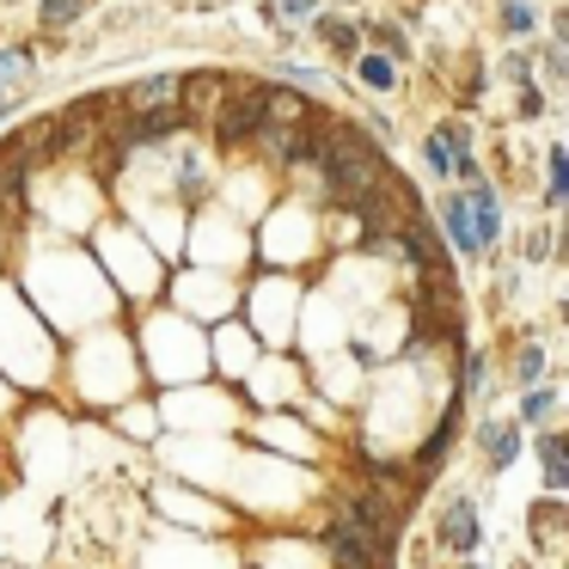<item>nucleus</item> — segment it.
<instances>
[{
  "label": "nucleus",
  "instance_id": "6e6552de",
  "mask_svg": "<svg viewBox=\"0 0 569 569\" xmlns=\"http://www.w3.org/2000/svg\"><path fill=\"white\" fill-rule=\"evenodd\" d=\"M349 80H356L361 92H380V99H398V92H405V68L380 50H361L356 62H349Z\"/></svg>",
  "mask_w": 569,
  "mask_h": 569
},
{
  "label": "nucleus",
  "instance_id": "dca6fc26",
  "mask_svg": "<svg viewBox=\"0 0 569 569\" xmlns=\"http://www.w3.org/2000/svg\"><path fill=\"white\" fill-rule=\"evenodd\" d=\"M270 80H282V87H295V92H307V99H312V92H331V87H337L325 62H276Z\"/></svg>",
  "mask_w": 569,
  "mask_h": 569
},
{
  "label": "nucleus",
  "instance_id": "a878e982",
  "mask_svg": "<svg viewBox=\"0 0 569 569\" xmlns=\"http://www.w3.org/2000/svg\"><path fill=\"white\" fill-rule=\"evenodd\" d=\"M0 7H31V0H0Z\"/></svg>",
  "mask_w": 569,
  "mask_h": 569
},
{
  "label": "nucleus",
  "instance_id": "9b49d317",
  "mask_svg": "<svg viewBox=\"0 0 569 569\" xmlns=\"http://www.w3.org/2000/svg\"><path fill=\"white\" fill-rule=\"evenodd\" d=\"M532 453H539L545 490H551V496H569V447H563V435L539 429V441H532Z\"/></svg>",
  "mask_w": 569,
  "mask_h": 569
},
{
  "label": "nucleus",
  "instance_id": "393cba45",
  "mask_svg": "<svg viewBox=\"0 0 569 569\" xmlns=\"http://www.w3.org/2000/svg\"><path fill=\"white\" fill-rule=\"evenodd\" d=\"M7 104H19V99H13V92H7V87H0V111H7Z\"/></svg>",
  "mask_w": 569,
  "mask_h": 569
},
{
  "label": "nucleus",
  "instance_id": "5701e85b",
  "mask_svg": "<svg viewBox=\"0 0 569 569\" xmlns=\"http://www.w3.org/2000/svg\"><path fill=\"white\" fill-rule=\"evenodd\" d=\"M361 129H368L380 148H392V141H398V129H392V117H386V111H368V117H361Z\"/></svg>",
  "mask_w": 569,
  "mask_h": 569
},
{
  "label": "nucleus",
  "instance_id": "aec40b11",
  "mask_svg": "<svg viewBox=\"0 0 569 569\" xmlns=\"http://www.w3.org/2000/svg\"><path fill=\"white\" fill-rule=\"evenodd\" d=\"M515 92V123H539V117H551V92L539 87V80H527V87H508Z\"/></svg>",
  "mask_w": 569,
  "mask_h": 569
},
{
  "label": "nucleus",
  "instance_id": "f03ea898",
  "mask_svg": "<svg viewBox=\"0 0 569 569\" xmlns=\"http://www.w3.org/2000/svg\"><path fill=\"white\" fill-rule=\"evenodd\" d=\"M435 545H441L447 557H478V545H483V515H478V502H471L466 490H453L441 502V515H435Z\"/></svg>",
  "mask_w": 569,
  "mask_h": 569
},
{
  "label": "nucleus",
  "instance_id": "39448f33",
  "mask_svg": "<svg viewBox=\"0 0 569 569\" xmlns=\"http://www.w3.org/2000/svg\"><path fill=\"white\" fill-rule=\"evenodd\" d=\"M441 136L447 148H453V184H478L483 172V148H478V123L471 117H441Z\"/></svg>",
  "mask_w": 569,
  "mask_h": 569
},
{
  "label": "nucleus",
  "instance_id": "ddd939ff",
  "mask_svg": "<svg viewBox=\"0 0 569 569\" xmlns=\"http://www.w3.org/2000/svg\"><path fill=\"white\" fill-rule=\"evenodd\" d=\"M545 214H557L569 202V148L563 141H545Z\"/></svg>",
  "mask_w": 569,
  "mask_h": 569
},
{
  "label": "nucleus",
  "instance_id": "0eeeda50",
  "mask_svg": "<svg viewBox=\"0 0 569 569\" xmlns=\"http://www.w3.org/2000/svg\"><path fill=\"white\" fill-rule=\"evenodd\" d=\"M227 80H233V74H221V68H190V74H178V111H184L190 123L209 117L214 99L227 92Z\"/></svg>",
  "mask_w": 569,
  "mask_h": 569
},
{
  "label": "nucleus",
  "instance_id": "412c9836",
  "mask_svg": "<svg viewBox=\"0 0 569 569\" xmlns=\"http://www.w3.org/2000/svg\"><path fill=\"white\" fill-rule=\"evenodd\" d=\"M502 80H508V87H527V80H532V43L502 50Z\"/></svg>",
  "mask_w": 569,
  "mask_h": 569
},
{
  "label": "nucleus",
  "instance_id": "4468645a",
  "mask_svg": "<svg viewBox=\"0 0 569 569\" xmlns=\"http://www.w3.org/2000/svg\"><path fill=\"white\" fill-rule=\"evenodd\" d=\"M178 99V74L166 68V74H141L123 87V111H148V104H172Z\"/></svg>",
  "mask_w": 569,
  "mask_h": 569
},
{
  "label": "nucleus",
  "instance_id": "7ed1b4c3",
  "mask_svg": "<svg viewBox=\"0 0 569 569\" xmlns=\"http://www.w3.org/2000/svg\"><path fill=\"white\" fill-rule=\"evenodd\" d=\"M307 31H312V43H319V56L325 62H337V68H349L368 43H361V19L356 13H337V7H319V13L307 19Z\"/></svg>",
  "mask_w": 569,
  "mask_h": 569
},
{
  "label": "nucleus",
  "instance_id": "20e7f679",
  "mask_svg": "<svg viewBox=\"0 0 569 569\" xmlns=\"http://www.w3.org/2000/svg\"><path fill=\"white\" fill-rule=\"evenodd\" d=\"M435 233H441V246L453 251V258H478V246H471V221H466V190L459 184H441L435 190Z\"/></svg>",
  "mask_w": 569,
  "mask_h": 569
},
{
  "label": "nucleus",
  "instance_id": "f257e3e1",
  "mask_svg": "<svg viewBox=\"0 0 569 569\" xmlns=\"http://www.w3.org/2000/svg\"><path fill=\"white\" fill-rule=\"evenodd\" d=\"M466 190V221H471V246L478 258H496L508 239V202H502V184L496 178H478V184H459Z\"/></svg>",
  "mask_w": 569,
  "mask_h": 569
},
{
  "label": "nucleus",
  "instance_id": "2eb2a0df",
  "mask_svg": "<svg viewBox=\"0 0 569 569\" xmlns=\"http://www.w3.org/2000/svg\"><path fill=\"white\" fill-rule=\"evenodd\" d=\"M557 405H563V392H557V386H520V410H515V422L520 429H545V422L557 417Z\"/></svg>",
  "mask_w": 569,
  "mask_h": 569
},
{
  "label": "nucleus",
  "instance_id": "1a4fd4ad",
  "mask_svg": "<svg viewBox=\"0 0 569 569\" xmlns=\"http://www.w3.org/2000/svg\"><path fill=\"white\" fill-rule=\"evenodd\" d=\"M471 441H478V453H483V466L490 471H508L520 459V422L515 417H490V422H478V435H471Z\"/></svg>",
  "mask_w": 569,
  "mask_h": 569
},
{
  "label": "nucleus",
  "instance_id": "b1692460",
  "mask_svg": "<svg viewBox=\"0 0 569 569\" xmlns=\"http://www.w3.org/2000/svg\"><path fill=\"white\" fill-rule=\"evenodd\" d=\"M453 569H483V563H478V557H459V563H453Z\"/></svg>",
  "mask_w": 569,
  "mask_h": 569
},
{
  "label": "nucleus",
  "instance_id": "6ab92c4d",
  "mask_svg": "<svg viewBox=\"0 0 569 569\" xmlns=\"http://www.w3.org/2000/svg\"><path fill=\"white\" fill-rule=\"evenodd\" d=\"M508 380H515V392H520V386H539V380H545V343H539V337H527V343L515 349V361H508Z\"/></svg>",
  "mask_w": 569,
  "mask_h": 569
},
{
  "label": "nucleus",
  "instance_id": "a211bd4d",
  "mask_svg": "<svg viewBox=\"0 0 569 569\" xmlns=\"http://www.w3.org/2000/svg\"><path fill=\"white\" fill-rule=\"evenodd\" d=\"M422 166H429V178H435V184H453V148H447L441 123H429V129H422Z\"/></svg>",
  "mask_w": 569,
  "mask_h": 569
},
{
  "label": "nucleus",
  "instance_id": "9d476101",
  "mask_svg": "<svg viewBox=\"0 0 569 569\" xmlns=\"http://www.w3.org/2000/svg\"><path fill=\"white\" fill-rule=\"evenodd\" d=\"M92 13H99V0H31V19H38L43 38H62V31H74Z\"/></svg>",
  "mask_w": 569,
  "mask_h": 569
},
{
  "label": "nucleus",
  "instance_id": "f8f14e48",
  "mask_svg": "<svg viewBox=\"0 0 569 569\" xmlns=\"http://www.w3.org/2000/svg\"><path fill=\"white\" fill-rule=\"evenodd\" d=\"M496 26H502L508 43H532L545 26V13L532 7V0H496Z\"/></svg>",
  "mask_w": 569,
  "mask_h": 569
},
{
  "label": "nucleus",
  "instance_id": "423d86ee",
  "mask_svg": "<svg viewBox=\"0 0 569 569\" xmlns=\"http://www.w3.org/2000/svg\"><path fill=\"white\" fill-rule=\"evenodd\" d=\"M356 19H361V43H368V50L392 56L398 68L417 62V38H410L405 19H386V13H356Z\"/></svg>",
  "mask_w": 569,
  "mask_h": 569
},
{
  "label": "nucleus",
  "instance_id": "4be33fe9",
  "mask_svg": "<svg viewBox=\"0 0 569 569\" xmlns=\"http://www.w3.org/2000/svg\"><path fill=\"white\" fill-rule=\"evenodd\" d=\"M520 258H527V263H551V258H557V227H551V221L532 227V233H527V251H520Z\"/></svg>",
  "mask_w": 569,
  "mask_h": 569
},
{
  "label": "nucleus",
  "instance_id": "f3484780",
  "mask_svg": "<svg viewBox=\"0 0 569 569\" xmlns=\"http://www.w3.org/2000/svg\"><path fill=\"white\" fill-rule=\"evenodd\" d=\"M31 80H38V50H31V43H0V87L19 92V87H31Z\"/></svg>",
  "mask_w": 569,
  "mask_h": 569
}]
</instances>
